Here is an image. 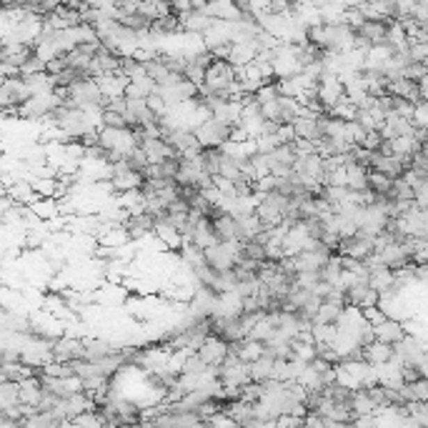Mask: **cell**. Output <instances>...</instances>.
Here are the masks:
<instances>
[{"label": "cell", "mask_w": 428, "mask_h": 428, "mask_svg": "<svg viewBox=\"0 0 428 428\" xmlns=\"http://www.w3.org/2000/svg\"><path fill=\"white\" fill-rule=\"evenodd\" d=\"M63 103L78 111H93V108H103V95L93 78H81L63 90Z\"/></svg>", "instance_id": "1"}, {"label": "cell", "mask_w": 428, "mask_h": 428, "mask_svg": "<svg viewBox=\"0 0 428 428\" xmlns=\"http://www.w3.org/2000/svg\"><path fill=\"white\" fill-rule=\"evenodd\" d=\"M238 253H241V243L228 241V243H216L208 251H203V258H205V266L213 268L216 274H221V271H230V268L236 266Z\"/></svg>", "instance_id": "2"}, {"label": "cell", "mask_w": 428, "mask_h": 428, "mask_svg": "<svg viewBox=\"0 0 428 428\" xmlns=\"http://www.w3.org/2000/svg\"><path fill=\"white\" fill-rule=\"evenodd\" d=\"M298 48L296 45H288V43H280L278 48L274 50V78L278 81H285V78H293V75H301V63H298Z\"/></svg>", "instance_id": "3"}, {"label": "cell", "mask_w": 428, "mask_h": 428, "mask_svg": "<svg viewBox=\"0 0 428 428\" xmlns=\"http://www.w3.org/2000/svg\"><path fill=\"white\" fill-rule=\"evenodd\" d=\"M193 136H196V141H198V145L203 150H211V148H221L225 141L230 138V128L223 123H218V120L208 118L203 120V123L193 131Z\"/></svg>", "instance_id": "4"}, {"label": "cell", "mask_w": 428, "mask_h": 428, "mask_svg": "<svg viewBox=\"0 0 428 428\" xmlns=\"http://www.w3.org/2000/svg\"><path fill=\"white\" fill-rule=\"evenodd\" d=\"M338 253L341 258H351V261H366L368 255L373 253V236L368 233H354V236L341 238L338 243Z\"/></svg>", "instance_id": "5"}, {"label": "cell", "mask_w": 428, "mask_h": 428, "mask_svg": "<svg viewBox=\"0 0 428 428\" xmlns=\"http://www.w3.org/2000/svg\"><path fill=\"white\" fill-rule=\"evenodd\" d=\"M331 255L333 253H328L323 246H318V248H313V251H301L298 255H293L291 266L296 274H318V271L326 266V261H328Z\"/></svg>", "instance_id": "6"}, {"label": "cell", "mask_w": 428, "mask_h": 428, "mask_svg": "<svg viewBox=\"0 0 428 428\" xmlns=\"http://www.w3.org/2000/svg\"><path fill=\"white\" fill-rule=\"evenodd\" d=\"M228 351H230V346L225 341H221L218 335H205V341L198 346L196 356H198L208 368H221V363L225 360Z\"/></svg>", "instance_id": "7"}, {"label": "cell", "mask_w": 428, "mask_h": 428, "mask_svg": "<svg viewBox=\"0 0 428 428\" xmlns=\"http://www.w3.org/2000/svg\"><path fill=\"white\" fill-rule=\"evenodd\" d=\"M50 354L56 363H75V360H83V341L81 338H73V335H65V338H56L53 346H50Z\"/></svg>", "instance_id": "8"}, {"label": "cell", "mask_w": 428, "mask_h": 428, "mask_svg": "<svg viewBox=\"0 0 428 428\" xmlns=\"http://www.w3.org/2000/svg\"><path fill=\"white\" fill-rule=\"evenodd\" d=\"M316 100L321 103L323 108H326V111L333 108L335 103H341L343 100L341 81H338L335 75H331V73H323L321 81H318V86H316Z\"/></svg>", "instance_id": "9"}, {"label": "cell", "mask_w": 428, "mask_h": 428, "mask_svg": "<svg viewBox=\"0 0 428 428\" xmlns=\"http://www.w3.org/2000/svg\"><path fill=\"white\" fill-rule=\"evenodd\" d=\"M368 171H376V173L386 175V178H401L406 173V163L396 155H379V153H371L368 158Z\"/></svg>", "instance_id": "10"}, {"label": "cell", "mask_w": 428, "mask_h": 428, "mask_svg": "<svg viewBox=\"0 0 428 428\" xmlns=\"http://www.w3.org/2000/svg\"><path fill=\"white\" fill-rule=\"evenodd\" d=\"M404 323L401 321H393V318H386L381 321L379 326H373V341L379 343H386V346H396L398 341H404Z\"/></svg>", "instance_id": "11"}, {"label": "cell", "mask_w": 428, "mask_h": 428, "mask_svg": "<svg viewBox=\"0 0 428 428\" xmlns=\"http://www.w3.org/2000/svg\"><path fill=\"white\" fill-rule=\"evenodd\" d=\"M153 223L155 221L148 213H138V216H128V221L120 228L125 230L128 241H143V238H148L153 233Z\"/></svg>", "instance_id": "12"}, {"label": "cell", "mask_w": 428, "mask_h": 428, "mask_svg": "<svg viewBox=\"0 0 428 428\" xmlns=\"http://www.w3.org/2000/svg\"><path fill=\"white\" fill-rule=\"evenodd\" d=\"M138 148L143 150V155H145L148 166H158V163L168 161V158H175V153L168 148V143L163 141V138H145V141H143Z\"/></svg>", "instance_id": "13"}, {"label": "cell", "mask_w": 428, "mask_h": 428, "mask_svg": "<svg viewBox=\"0 0 428 428\" xmlns=\"http://www.w3.org/2000/svg\"><path fill=\"white\" fill-rule=\"evenodd\" d=\"M346 303L354 306V308H358V310L371 308V306L379 303V293L373 291L368 283H356L346 291Z\"/></svg>", "instance_id": "14"}, {"label": "cell", "mask_w": 428, "mask_h": 428, "mask_svg": "<svg viewBox=\"0 0 428 428\" xmlns=\"http://www.w3.org/2000/svg\"><path fill=\"white\" fill-rule=\"evenodd\" d=\"M95 86H98L100 95H103V103L106 100H113V98H123L125 95V86H128V81H125L120 73H113V75H100V78H93Z\"/></svg>", "instance_id": "15"}, {"label": "cell", "mask_w": 428, "mask_h": 428, "mask_svg": "<svg viewBox=\"0 0 428 428\" xmlns=\"http://www.w3.org/2000/svg\"><path fill=\"white\" fill-rule=\"evenodd\" d=\"M360 360H366L368 366L379 368L388 360H393V348L386 346V343H379V341H371L368 346L360 348Z\"/></svg>", "instance_id": "16"}, {"label": "cell", "mask_w": 428, "mask_h": 428, "mask_svg": "<svg viewBox=\"0 0 428 428\" xmlns=\"http://www.w3.org/2000/svg\"><path fill=\"white\" fill-rule=\"evenodd\" d=\"M203 13L208 15V18L213 20H221V23H236V20H241V10H238L236 3H208V6L203 8Z\"/></svg>", "instance_id": "17"}, {"label": "cell", "mask_w": 428, "mask_h": 428, "mask_svg": "<svg viewBox=\"0 0 428 428\" xmlns=\"http://www.w3.org/2000/svg\"><path fill=\"white\" fill-rule=\"evenodd\" d=\"M274 366H276V358L271 354H263L258 360L248 363V373H251V383H266V381L274 379Z\"/></svg>", "instance_id": "18"}, {"label": "cell", "mask_w": 428, "mask_h": 428, "mask_svg": "<svg viewBox=\"0 0 428 428\" xmlns=\"http://www.w3.org/2000/svg\"><path fill=\"white\" fill-rule=\"evenodd\" d=\"M255 45L253 43H233L230 45V56H228V65L233 70H238V68H246V65H251V63L255 61Z\"/></svg>", "instance_id": "19"}, {"label": "cell", "mask_w": 428, "mask_h": 428, "mask_svg": "<svg viewBox=\"0 0 428 428\" xmlns=\"http://www.w3.org/2000/svg\"><path fill=\"white\" fill-rule=\"evenodd\" d=\"M346 171V188L354 193H363L368 191V168L360 166V163H348L343 166Z\"/></svg>", "instance_id": "20"}, {"label": "cell", "mask_w": 428, "mask_h": 428, "mask_svg": "<svg viewBox=\"0 0 428 428\" xmlns=\"http://www.w3.org/2000/svg\"><path fill=\"white\" fill-rule=\"evenodd\" d=\"M230 351H233L236 358L243 360V363H253V360H258L263 354H266V346L258 343V341H251V338H243V341L233 343Z\"/></svg>", "instance_id": "21"}, {"label": "cell", "mask_w": 428, "mask_h": 428, "mask_svg": "<svg viewBox=\"0 0 428 428\" xmlns=\"http://www.w3.org/2000/svg\"><path fill=\"white\" fill-rule=\"evenodd\" d=\"M368 285H371L379 296H383V293H396L393 291V271H388V268H383V266L371 268V271H368Z\"/></svg>", "instance_id": "22"}, {"label": "cell", "mask_w": 428, "mask_h": 428, "mask_svg": "<svg viewBox=\"0 0 428 428\" xmlns=\"http://www.w3.org/2000/svg\"><path fill=\"white\" fill-rule=\"evenodd\" d=\"M113 354V346L106 338H86L83 341V360H90V363H98L100 358Z\"/></svg>", "instance_id": "23"}, {"label": "cell", "mask_w": 428, "mask_h": 428, "mask_svg": "<svg viewBox=\"0 0 428 428\" xmlns=\"http://www.w3.org/2000/svg\"><path fill=\"white\" fill-rule=\"evenodd\" d=\"M31 213L38 218V221H56V218H61V203H58L56 198H38L33 200L31 205Z\"/></svg>", "instance_id": "24"}, {"label": "cell", "mask_w": 428, "mask_h": 428, "mask_svg": "<svg viewBox=\"0 0 428 428\" xmlns=\"http://www.w3.org/2000/svg\"><path fill=\"white\" fill-rule=\"evenodd\" d=\"M153 233L155 238L163 243V246H168V248H173L178 251L180 248V243H183V236H180L178 230L173 228V225H168L163 218H155V223H153Z\"/></svg>", "instance_id": "25"}, {"label": "cell", "mask_w": 428, "mask_h": 428, "mask_svg": "<svg viewBox=\"0 0 428 428\" xmlns=\"http://www.w3.org/2000/svg\"><path fill=\"white\" fill-rule=\"evenodd\" d=\"M25 88H28V93L33 95H48L56 90V83H53V78H50L48 73H35V75H28V78H23Z\"/></svg>", "instance_id": "26"}, {"label": "cell", "mask_w": 428, "mask_h": 428, "mask_svg": "<svg viewBox=\"0 0 428 428\" xmlns=\"http://www.w3.org/2000/svg\"><path fill=\"white\" fill-rule=\"evenodd\" d=\"M391 178H386V175L376 173V171H368V191L373 196H379V198H388V193H391Z\"/></svg>", "instance_id": "27"}, {"label": "cell", "mask_w": 428, "mask_h": 428, "mask_svg": "<svg viewBox=\"0 0 428 428\" xmlns=\"http://www.w3.org/2000/svg\"><path fill=\"white\" fill-rule=\"evenodd\" d=\"M341 310L343 308H335V306L331 303H323L318 306L316 310V316H313V321L310 323H318V326H335V321H338V316H341Z\"/></svg>", "instance_id": "28"}, {"label": "cell", "mask_w": 428, "mask_h": 428, "mask_svg": "<svg viewBox=\"0 0 428 428\" xmlns=\"http://www.w3.org/2000/svg\"><path fill=\"white\" fill-rule=\"evenodd\" d=\"M13 406H18V383L6 381V383H0V413Z\"/></svg>", "instance_id": "29"}, {"label": "cell", "mask_w": 428, "mask_h": 428, "mask_svg": "<svg viewBox=\"0 0 428 428\" xmlns=\"http://www.w3.org/2000/svg\"><path fill=\"white\" fill-rule=\"evenodd\" d=\"M411 125H413V131H426L428 128V103L421 100L413 106V113H411Z\"/></svg>", "instance_id": "30"}, {"label": "cell", "mask_w": 428, "mask_h": 428, "mask_svg": "<svg viewBox=\"0 0 428 428\" xmlns=\"http://www.w3.org/2000/svg\"><path fill=\"white\" fill-rule=\"evenodd\" d=\"M205 371H208V366H205L203 360H200L196 354H191L186 360H183V368H180V376H203Z\"/></svg>", "instance_id": "31"}, {"label": "cell", "mask_w": 428, "mask_h": 428, "mask_svg": "<svg viewBox=\"0 0 428 428\" xmlns=\"http://www.w3.org/2000/svg\"><path fill=\"white\" fill-rule=\"evenodd\" d=\"M401 78H406V81H411V83L423 81V78H426V63H406Z\"/></svg>", "instance_id": "32"}, {"label": "cell", "mask_w": 428, "mask_h": 428, "mask_svg": "<svg viewBox=\"0 0 428 428\" xmlns=\"http://www.w3.org/2000/svg\"><path fill=\"white\" fill-rule=\"evenodd\" d=\"M75 426L78 428H106V421L95 413V411H88V413H83V416L75 418Z\"/></svg>", "instance_id": "33"}, {"label": "cell", "mask_w": 428, "mask_h": 428, "mask_svg": "<svg viewBox=\"0 0 428 428\" xmlns=\"http://www.w3.org/2000/svg\"><path fill=\"white\" fill-rule=\"evenodd\" d=\"M406 56H409L411 63H426L428 43H409V48H406Z\"/></svg>", "instance_id": "34"}, {"label": "cell", "mask_w": 428, "mask_h": 428, "mask_svg": "<svg viewBox=\"0 0 428 428\" xmlns=\"http://www.w3.org/2000/svg\"><path fill=\"white\" fill-rule=\"evenodd\" d=\"M261 396H263L261 383H248V386H243L241 388V401H246V404H251V406L258 404Z\"/></svg>", "instance_id": "35"}, {"label": "cell", "mask_w": 428, "mask_h": 428, "mask_svg": "<svg viewBox=\"0 0 428 428\" xmlns=\"http://www.w3.org/2000/svg\"><path fill=\"white\" fill-rule=\"evenodd\" d=\"M274 138L278 145H293L296 141V133H293V125H278L274 131Z\"/></svg>", "instance_id": "36"}, {"label": "cell", "mask_w": 428, "mask_h": 428, "mask_svg": "<svg viewBox=\"0 0 428 428\" xmlns=\"http://www.w3.org/2000/svg\"><path fill=\"white\" fill-rule=\"evenodd\" d=\"M381 143H383V138H381L379 131H368L366 138H363V143H360V148L366 150V153H379Z\"/></svg>", "instance_id": "37"}, {"label": "cell", "mask_w": 428, "mask_h": 428, "mask_svg": "<svg viewBox=\"0 0 428 428\" xmlns=\"http://www.w3.org/2000/svg\"><path fill=\"white\" fill-rule=\"evenodd\" d=\"M191 428H205V423H203V421H198V423H193Z\"/></svg>", "instance_id": "38"}]
</instances>
